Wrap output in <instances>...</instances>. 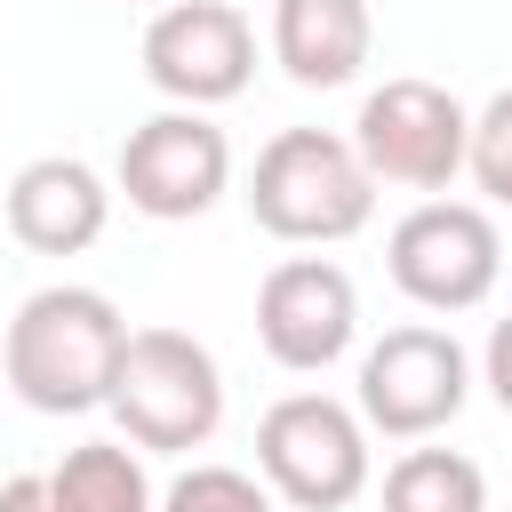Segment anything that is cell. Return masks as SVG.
I'll list each match as a JSON object with an SVG mask.
<instances>
[{
	"mask_svg": "<svg viewBox=\"0 0 512 512\" xmlns=\"http://www.w3.org/2000/svg\"><path fill=\"white\" fill-rule=\"evenodd\" d=\"M120 352H128V320L104 288H80V280H56V288H32L8 320V344H0V368H8V392L40 416H88L112 400V376H120Z\"/></svg>",
	"mask_w": 512,
	"mask_h": 512,
	"instance_id": "1",
	"label": "cell"
},
{
	"mask_svg": "<svg viewBox=\"0 0 512 512\" xmlns=\"http://www.w3.org/2000/svg\"><path fill=\"white\" fill-rule=\"evenodd\" d=\"M248 216H256L272 240L328 248V240H352V232L376 216V176H368V160L352 152V136L280 128V136L256 152V168H248Z\"/></svg>",
	"mask_w": 512,
	"mask_h": 512,
	"instance_id": "2",
	"label": "cell"
},
{
	"mask_svg": "<svg viewBox=\"0 0 512 512\" xmlns=\"http://www.w3.org/2000/svg\"><path fill=\"white\" fill-rule=\"evenodd\" d=\"M104 408L128 432V448L184 456V448H208L224 424V368L184 328H128V352H120Z\"/></svg>",
	"mask_w": 512,
	"mask_h": 512,
	"instance_id": "3",
	"label": "cell"
},
{
	"mask_svg": "<svg viewBox=\"0 0 512 512\" xmlns=\"http://www.w3.org/2000/svg\"><path fill=\"white\" fill-rule=\"evenodd\" d=\"M256 472L296 512H344L368 488V424L328 392H288L256 416Z\"/></svg>",
	"mask_w": 512,
	"mask_h": 512,
	"instance_id": "4",
	"label": "cell"
},
{
	"mask_svg": "<svg viewBox=\"0 0 512 512\" xmlns=\"http://www.w3.org/2000/svg\"><path fill=\"white\" fill-rule=\"evenodd\" d=\"M464 400H472V352L432 320L384 328L360 352V424L384 440H424V432L456 424Z\"/></svg>",
	"mask_w": 512,
	"mask_h": 512,
	"instance_id": "5",
	"label": "cell"
},
{
	"mask_svg": "<svg viewBox=\"0 0 512 512\" xmlns=\"http://www.w3.org/2000/svg\"><path fill=\"white\" fill-rule=\"evenodd\" d=\"M352 152L368 160L376 184H408V192H440L464 152H472V112L440 88V80H384L360 96V120H352Z\"/></svg>",
	"mask_w": 512,
	"mask_h": 512,
	"instance_id": "6",
	"label": "cell"
},
{
	"mask_svg": "<svg viewBox=\"0 0 512 512\" xmlns=\"http://www.w3.org/2000/svg\"><path fill=\"white\" fill-rule=\"evenodd\" d=\"M384 264H392V288L408 304L472 312V304H488V288L504 272V240H496V216L472 208V200H416L392 224Z\"/></svg>",
	"mask_w": 512,
	"mask_h": 512,
	"instance_id": "7",
	"label": "cell"
},
{
	"mask_svg": "<svg viewBox=\"0 0 512 512\" xmlns=\"http://www.w3.org/2000/svg\"><path fill=\"white\" fill-rule=\"evenodd\" d=\"M248 72H256V24L232 0H168L144 24V80L184 112L232 104Z\"/></svg>",
	"mask_w": 512,
	"mask_h": 512,
	"instance_id": "8",
	"label": "cell"
},
{
	"mask_svg": "<svg viewBox=\"0 0 512 512\" xmlns=\"http://www.w3.org/2000/svg\"><path fill=\"white\" fill-rule=\"evenodd\" d=\"M232 184V144L208 112H152L144 128H128L120 144V192L128 208L160 216V224H184V216H208Z\"/></svg>",
	"mask_w": 512,
	"mask_h": 512,
	"instance_id": "9",
	"label": "cell"
},
{
	"mask_svg": "<svg viewBox=\"0 0 512 512\" xmlns=\"http://www.w3.org/2000/svg\"><path fill=\"white\" fill-rule=\"evenodd\" d=\"M256 336H264V352H272L280 368H296V376L344 360L352 336H360V288H352V272L328 264V256H288V264H272L264 288H256Z\"/></svg>",
	"mask_w": 512,
	"mask_h": 512,
	"instance_id": "10",
	"label": "cell"
},
{
	"mask_svg": "<svg viewBox=\"0 0 512 512\" xmlns=\"http://www.w3.org/2000/svg\"><path fill=\"white\" fill-rule=\"evenodd\" d=\"M104 216H112V192L72 152H40V160H24L8 176V232L32 256H80V248H96Z\"/></svg>",
	"mask_w": 512,
	"mask_h": 512,
	"instance_id": "11",
	"label": "cell"
},
{
	"mask_svg": "<svg viewBox=\"0 0 512 512\" xmlns=\"http://www.w3.org/2000/svg\"><path fill=\"white\" fill-rule=\"evenodd\" d=\"M376 48L368 0H272V56L296 88H344Z\"/></svg>",
	"mask_w": 512,
	"mask_h": 512,
	"instance_id": "12",
	"label": "cell"
},
{
	"mask_svg": "<svg viewBox=\"0 0 512 512\" xmlns=\"http://www.w3.org/2000/svg\"><path fill=\"white\" fill-rule=\"evenodd\" d=\"M56 512H160L152 504V472L128 440H80L64 448V464L48 472Z\"/></svg>",
	"mask_w": 512,
	"mask_h": 512,
	"instance_id": "13",
	"label": "cell"
},
{
	"mask_svg": "<svg viewBox=\"0 0 512 512\" xmlns=\"http://www.w3.org/2000/svg\"><path fill=\"white\" fill-rule=\"evenodd\" d=\"M384 512H488V480L456 448H408L384 472Z\"/></svg>",
	"mask_w": 512,
	"mask_h": 512,
	"instance_id": "14",
	"label": "cell"
},
{
	"mask_svg": "<svg viewBox=\"0 0 512 512\" xmlns=\"http://www.w3.org/2000/svg\"><path fill=\"white\" fill-rule=\"evenodd\" d=\"M160 512H272V496H264V480L240 472V464H192V472L168 480Z\"/></svg>",
	"mask_w": 512,
	"mask_h": 512,
	"instance_id": "15",
	"label": "cell"
},
{
	"mask_svg": "<svg viewBox=\"0 0 512 512\" xmlns=\"http://www.w3.org/2000/svg\"><path fill=\"white\" fill-rule=\"evenodd\" d=\"M464 168H472V184H480L488 200L512 208V88H496V96L472 112V152H464Z\"/></svg>",
	"mask_w": 512,
	"mask_h": 512,
	"instance_id": "16",
	"label": "cell"
},
{
	"mask_svg": "<svg viewBox=\"0 0 512 512\" xmlns=\"http://www.w3.org/2000/svg\"><path fill=\"white\" fill-rule=\"evenodd\" d=\"M480 376H488V392H496V408L512 416V312L488 328V352H480Z\"/></svg>",
	"mask_w": 512,
	"mask_h": 512,
	"instance_id": "17",
	"label": "cell"
},
{
	"mask_svg": "<svg viewBox=\"0 0 512 512\" xmlns=\"http://www.w3.org/2000/svg\"><path fill=\"white\" fill-rule=\"evenodd\" d=\"M0 512H56L48 472H16V480H0Z\"/></svg>",
	"mask_w": 512,
	"mask_h": 512,
	"instance_id": "18",
	"label": "cell"
}]
</instances>
